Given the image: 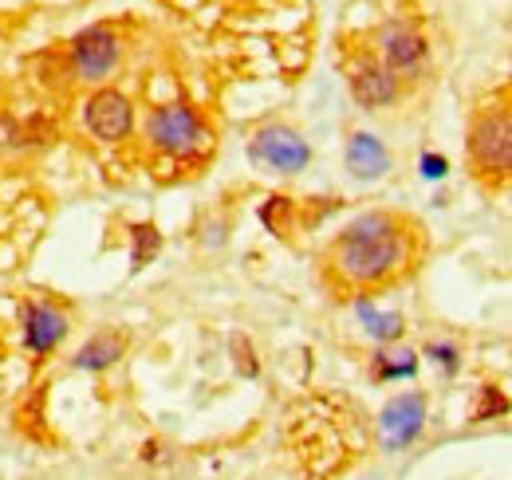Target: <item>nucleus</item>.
Listing matches in <instances>:
<instances>
[{
	"label": "nucleus",
	"mask_w": 512,
	"mask_h": 480,
	"mask_svg": "<svg viewBox=\"0 0 512 480\" xmlns=\"http://www.w3.org/2000/svg\"><path fill=\"white\" fill-rule=\"evenodd\" d=\"M414 240H418L414 221H406L398 213H386V209L363 213L351 225H343V233L331 240L327 272L351 292L383 288L410 268Z\"/></svg>",
	"instance_id": "nucleus-1"
},
{
	"label": "nucleus",
	"mask_w": 512,
	"mask_h": 480,
	"mask_svg": "<svg viewBox=\"0 0 512 480\" xmlns=\"http://www.w3.org/2000/svg\"><path fill=\"white\" fill-rule=\"evenodd\" d=\"M288 449L308 480H335L359 453V425L343 418L335 402L312 398L288 418Z\"/></svg>",
	"instance_id": "nucleus-2"
},
{
	"label": "nucleus",
	"mask_w": 512,
	"mask_h": 480,
	"mask_svg": "<svg viewBox=\"0 0 512 480\" xmlns=\"http://www.w3.org/2000/svg\"><path fill=\"white\" fill-rule=\"evenodd\" d=\"M146 138L166 158H197L209 150V126L190 103H166L154 107L146 119Z\"/></svg>",
	"instance_id": "nucleus-3"
},
{
	"label": "nucleus",
	"mask_w": 512,
	"mask_h": 480,
	"mask_svg": "<svg viewBox=\"0 0 512 480\" xmlns=\"http://www.w3.org/2000/svg\"><path fill=\"white\" fill-rule=\"evenodd\" d=\"M465 146H469L477 174H485V178L512 174V111H505V107L481 111L469 126Z\"/></svg>",
	"instance_id": "nucleus-4"
},
{
	"label": "nucleus",
	"mask_w": 512,
	"mask_h": 480,
	"mask_svg": "<svg viewBox=\"0 0 512 480\" xmlns=\"http://www.w3.org/2000/svg\"><path fill=\"white\" fill-rule=\"evenodd\" d=\"M249 158L260 170H272V174H300L312 162V146L300 130H292L284 122H268L249 138Z\"/></svg>",
	"instance_id": "nucleus-5"
},
{
	"label": "nucleus",
	"mask_w": 512,
	"mask_h": 480,
	"mask_svg": "<svg viewBox=\"0 0 512 480\" xmlns=\"http://www.w3.org/2000/svg\"><path fill=\"white\" fill-rule=\"evenodd\" d=\"M347 83L363 111H383L390 103H398V95H402V79L371 48H359L347 60Z\"/></svg>",
	"instance_id": "nucleus-6"
},
{
	"label": "nucleus",
	"mask_w": 512,
	"mask_h": 480,
	"mask_svg": "<svg viewBox=\"0 0 512 480\" xmlns=\"http://www.w3.org/2000/svg\"><path fill=\"white\" fill-rule=\"evenodd\" d=\"M375 44H379V60L398 79H418L426 60H430V40L410 20H386L379 28V36H375Z\"/></svg>",
	"instance_id": "nucleus-7"
},
{
	"label": "nucleus",
	"mask_w": 512,
	"mask_h": 480,
	"mask_svg": "<svg viewBox=\"0 0 512 480\" xmlns=\"http://www.w3.org/2000/svg\"><path fill=\"white\" fill-rule=\"evenodd\" d=\"M119 67V36L107 24H91L71 40V71L83 83H103Z\"/></svg>",
	"instance_id": "nucleus-8"
},
{
	"label": "nucleus",
	"mask_w": 512,
	"mask_h": 480,
	"mask_svg": "<svg viewBox=\"0 0 512 480\" xmlns=\"http://www.w3.org/2000/svg\"><path fill=\"white\" fill-rule=\"evenodd\" d=\"M422 429H426V394H418V390L390 398L379 414V441L386 453L414 445L422 437Z\"/></svg>",
	"instance_id": "nucleus-9"
},
{
	"label": "nucleus",
	"mask_w": 512,
	"mask_h": 480,
	"mask_svg": "<svg viewBox=\"0 0 512 480\" xmlns=\"http://www.w3.org/2000/svg\"><path fill=\"white\" fill-rule=\"evenodd\" d=\"M83 122L87 130L99 138V142H123L130 130H134V107L123 91L115 87H99L87 107H83Z\"/></svg>",
	"instance_id": "nucleus-10"
},
{
	"label": "nucleus",
	"mask_w": 512,
	"mask_h": 480,
	"mask_svg": "<svg viewBox=\"0 0 512 480\" xmlns=\"http://www.w3.org/2000/svg\"><path fill=\"white\" fill-rule=\"evenodd\" d=\"M67 339V315L52 303H28L24 307V343L36 355H52Z\"/></svg>",
	"instance_id": "nucleus-11"
},
{
	"label": "nucleus",
	"mask_w": 512,
	"mask_h": 480,
	"mask_svg": "<svg viewBox=\"0 0 512 480\" xmlns=\"http://www.w3.org/2000/svg\"><path fill=\"white\" fill-rule=\"evenodd\" d=\"M347 170L351 178L359 181H379L390 174V150L383 146V138L367 134V130H355L347 138Z\"/></svg>",
	"instance_id": "nucleus-12"
},
{
	"label": "nucleus",
	"mask_w": 512,
	"mask_h": 480,
	"mask_svg": "<svg viewBox=\"0 0 512 480\" xmlns=\"http://www.w3.org/2000/svg\"><path fill=\"white\" fill-rule=\"evenodd\" d=\"M123 351H127V339L119 331H99L95 339H87L79 347V355L71 359V366L87 370V374H99V370H107V366H115V362L123 359Z\"/></svg>",
	"instance_id": "nucleus-13"
},
{
	"label": "nucleus",
	"mask_w": 512,
	"mask_h": 480,
	"mask_svg": "<svg viewBox=\"0 0 512 480\" xmlns=\"http://www.w3.org/2000/svg\"><path fill=\"white\" fill-rule=\"evenodd\" d=\"M418 370V355L410 347H390V351H379L375 362H371V374L375 382H394V378H414Z\"/></svg>",
	"instance_id": "nucleus-14"
},
{
	"label": "nucleus",
	"mask_w": 512,
	"mask_h": 480,
	"mask_svg": "<svg viewBox=\"0 0 512 480\" xmlns=\"http://www.w3.org/2000/svg\"><path fill=\"white\" fill-rule=\"evenodd\" d=\"M355 307H359V319H363L367 335L379 339V343H394V339L402 335V327H406V319H402L398 311H375L367 300H359Z\"/></svg>",
	"instance_id": "nucleus-15"
},
{
	"label": "nucleus",
	"mask_w": 512,
	"mask_h": 480,
	"mask_svg": "<svg viewBox=\"0 0 512 480\" xmlns=\"http://www.w3.org/2000/svg\"><path fill=\"white\" fill-rule=\"evenodd\" d=\"M158 248H162V233L154 225H134V233H130V268L134 272L146 268L158 256Z\"/></svg>",
	"instance_id": "nucleus-16"
},
{
	"label": "nucleus",
	"mask_w": 512,
	"mask_h": 480,
	"mask_svg": "<svg viewBox=\"0 0 512 480\" xmlns=\"http://www.w3.org/2000/svg\"><path fill=\"white\" fill-rule=\"evenodd\" d=\"M260 221H264L276 237H288V229H292V197H268V201L260 205Z\"/></svg>",
	"instance_id": "nucleus-17"
},
{
	"label": "nucleus",
	"mask_w": 512,
	"mask_h": 480,
	"mask_svg": "<svg viewBox=\"0 0 512 480\" xmlns=\"http://www.w3.org/2000/svg\"><path fill=\"white\" fill-rule=\"evenodd\" d=\"M509 398L497 390V386H481V406L473 410V421H489V418H501V414H509Z\"/></svg>",
	"instance_id": "nucleus-18"
},
{
	"label": "nucleus",
	"mask_w": 512,
	"mask_h": 480,
	"mask_svg": "<svg viewBox=\"0 0 512 480\" xmlns=\"http://www.w3.org/2000/svg\"><path fill=\"white\" fill-rule=\"evenodd\" d=\"M233 355H237V370H241L245 378H256V374H260L253 347H249V339H245V335H237V339H233Z\"/></svg>",
	"instance_id": "nucleus-19"
},
{
	"label": "nucleus",
	"mask_w": 512,
	"mask_h": 480,
	"mask_svg": "<svg viewBox=\"0 0 512 480\" xmlns=\"http://www.w3.org/2000/svg\"><path fill=\"white\" fill-rule=\"evenodd\" d=\"M426 355H430V359H434V362H442V366H446L449 374L457 370V359H461L453 343H426Z\"/></svg>",
	"instance_id": "nucleus-20"
},
{
	"label": "nucleus",
	"mask_w": 512,
	"mask_h": 480,
	"mask_svg": "<svg viewBox=\"0 0 512 480\" xmlns=\"http://www.w3.org/2000/svg\"><path fill=\"white\" fill-rule=\"evenodd\" d=\"M449 162L442 158V154H422V178H446Z\"/></svg>",
	"instance_id": "nucleus-21"
}]
</instances>
